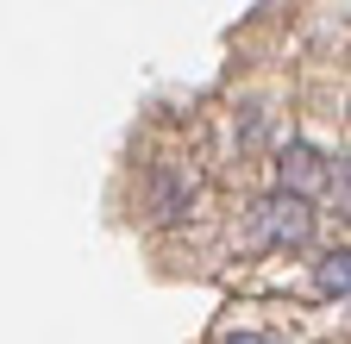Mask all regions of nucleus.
Segmentation results:
<instances>
[{"label": "nucleus", "mask_w": 351, "mask_h": 344, "mask_svg": "<svg viewBox=\"0 0 351 344\" xmlns=\"http://www.w3.org/2000/svg\"><path fill=\"white\" fill-rule=\"evenodd\" d=\"M307 232H314V213H307L295 194H270L251 207V238L263 250H289V244H307Z\"/></svg>", "instance_id": "obj_1"}, {"label": "nucleus", "mask_w": 351, "mask_h": 344, "mask_svg": "<svg viewBox=\"0 0 351 344\" xmlns=\"http://www.w3.org/2000/svg\"><path fill=\"white\" fill-rule=\"evenodd\" d=\"M145 207H151V220H157V226H182V220H189V207H195V169L163 163L157 176H151Z\"/></svg>", "instance_id": "obj_2"}, {"label": "nucleus", "mask_w": 351, "mask_h": 344, "mask_svg": "<svg viewBox=\"0 0 351 344\" xmlns=\"http://www.w3.org/2000/svg\"><path fill=\"white\" fill-rule=\"evenodd\" d=\"M289 188H301V194H314V188H345V169H326L320 150L295 144V150L282 157V194H289Z\"/></svg>", "instance_id": "obj_3"}, {"label": "nucleus", "mask_w": 351, "mask_h": 344, "mask_svg": "<svg viewBox=\"0 0 351 344\" xmlns=\"http://www.w3.org/2000/svg\"><path fill=\"white\" fill-rule=\"evenodd\" d=\"M314 276H320V294H326V300H345V288H351V256H345V250H326Z\"/></svg>", "instance_id": "obj_4"}, {"label": "nucleus", "mask_w": 351, "mask_h": 344, "mask_svg": "<svg viewBox=\"0 0 351 344\" xmlns=\"http://www.w3.org/2000/svg\"><path fill=\"white\" fill-rule=\"evenodd\" d=\"M226 344H270V338H257V332H239V338H226Z\"/></svg>", "instance_id": "obj_5"}]
</instances>
